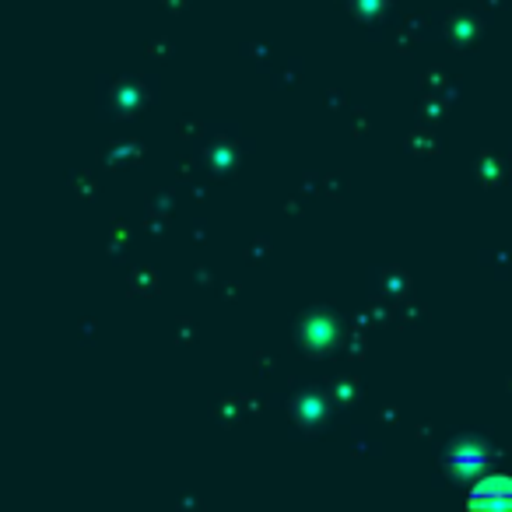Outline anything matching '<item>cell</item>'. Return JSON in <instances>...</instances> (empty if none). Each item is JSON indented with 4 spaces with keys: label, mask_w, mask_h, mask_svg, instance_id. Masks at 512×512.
I'll return each mask as SVG.
<instances>
[{
    "label": "cell",
    "mask_w": 512,
    "mask_h": 512,
    "mask_svg": "<svg viewBox=\"0 0 512 512\" xmlns=\"http://www.w3.org/2000/svg\"><path fill=\"white\" fill-rule=\"evenodd\" d=\"M470 512H512V481H488L470 495Z\"/></svg>",
    "instance_id": "cell-1"
}]
</instances>
